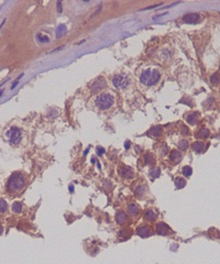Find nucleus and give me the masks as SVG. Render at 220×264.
Here are the masks:
<instances>
[{"label": "nucleus", "instance_id": "nucleus-7", "mask_svg": "<svg viewBox=\"0 0 220 264\" xmlns=\"http://www.w3.org/2000/svg\"><path fill=\"white\" fill-rule=\"evenodd\" d=\"M184 22L186 23H196L199 20V14L197 13H191V14H186V16L183 17Z\"/></svg>", "mask_w": 220, "mask_h": 264}, {"label": "nucleus", "instance_id": "nucleus-16", "mask_svg": "<svg viewBox=\"0 0 220 264\" xmlns=\"http://www.w3.org/2000/svg\"><path fill=\"white\" fill-rule=\"evenodd\" d=\"M144 162H145V164H147V165L154 164V162H155L154 155H153L152 153H147V154H145V156H144Z\"/></svg>", "mask_w": 220, "mask_h": 264}, {"label": "nucleus", "instance_id": "nucleus-28", "mask_svg": "<svg viewBox=\"0 0 220 264\" xmlns=\"http://www.w3.org/2000/svg\"><path fill=\"white\" fill-rule=\"evenodd\" d=\"M182 134H184V136H186V134H188V132H189V130H188V128H187L186 126H183L182 127Z\"/></svg>", "mask_w": 220, "mask_h": 264}, {"label": "nucleus", "instance_id": "nucleus-10", "mask_svg": "<svg viewBox=\"0 0 220 264\" xmlns=\"http://www.w3.org/2000/svg\"><path fill=\"white\" fill-rule=\"evenodd\" d=\"M127 219H128V216H127L126 212L119 211L116 215V220H117V222H118L119 225H123L127 221Z\"/></svg>", "mask_w": 220, "mask_h": 264}, {"label": "nucleus", "instance_id": "nucleus-23", "mask_svg": "<svg viewBox=\"0 0 220 264\" xmlns=\"http://www.w3.org/2000/svg\"><path fill=\"white\" fill-rule=\"evenodd\" d=\"M144 193H145V187H144L143 185H140V186H138V187H136V196L141 197Z\"/></svg>", "mask_w": 220, "mask_h": 264}, {"label": "nucleus", "instance_id": "nucleus-14", "mask_svg": "<svg viewBox=\"0 0 220 264\" xmlns=\"http://www.w3.org/2000/svg\"><path fill=\"white\" fill-rule=\"evenodd\" d=\"M193 150H194L195 152H197V153H202V151L205 150V144L202 143V142H195L194 144H193Z\"/></svg>", "mask_w": 220, "mask_h": 264}, {"label": "nucleus", "instance_id": "nucleus-29", "mask_svg": "<svg viewBox=\"0 0 220 264\" xmlns=\"http://www.w3.org/2000/svg\"><path fill=\"white\" fill-rule=\"evenodd\" d=\"M104 153H105V150L102 149V148H97V154L98 155H102L104 154Z\"/></svg>", "mask_w": 220, "mask_h": 264}, {"label": "nucleus", "instance_id": "nucleus-12", "mask_svg": "<svg viewBox=\"0 0 220 264\" xmlns=\"http://www.w3.org/2000/svg\"><path fill=\"white\" fill-rule=\"evenodd\" d=\"M120 173H121V175L123 176V177H126V178H132L133 177V171L131 170L130 167H122L120 170Z\"/></svg>", "mask_w": 220, "mask_h": 264}, {"label": "nucleus", "instance_id": "nucleus-26", "mask_svg": "<svg viewBox=\"0 0 220 264\" xmlns=\"http://www.w3.org/2000/svg\"><path fill=\"white\" fill-rule=\"evenodd\" d=\"M7 210V203L5 199L0 198V212H6Z\"/></svg>", "mask_w": 220, "mask_h": 264}, {"label": "nucleus", "instance_id": "nucleus-25", "mask_svg": "<svg viewBox=\"0 0 220 264\" xmlns=\"http://www.w3.org/2000/svg\"><path fill=\"white\" fill-rule=\"evenodd\" d=\"M183 174L186 176V177H189V176L193 174V170H191V166H185V167L183 168Z\"/></svg>", "mask_w": 220, "mask_h": 264}, {"label": "nucleus", "instance_id": "nucleus-31", "mask_svg": "<svg viewBox=\"0 0 220 264\" xmlns=\"http://www.w3.org/2000/svg\"><path fill=\"white\" fill-rule=\"evenodd\" d=\"M2 231H3L2 227H1V226H0V235H1V233H2Z\"/></svg>", "mask_w": 220, "mask_h": 264}, {"label": "nucleus", "instance_id": "nucleus-13", "mask_svg": "<svg viewBox=\"0 0 220 264\" xmlns=\"http://www.w3.org/2000/svg\"><path fill=\"white\" fill-rule=\"evenodd\" d=\"M170 159H171V161H172L173 163H178L179 161H181V159H182L181 153H179L177 150H173V151H172V153H171V155H170Z\"/></svg>", "mask_w": 220, "mask_h": 264}, {"label": "nucleus", "instance_id": "nucleus-9", "mask_svg": "<svg viewBox=\"0 0 220 264\" xmlns=\"http://www.w3.org/2000/svg\"><path fill=\"white\" fill-rule=\"evenodd\" d=\"M136 234H139L142 238H147L151 234V230H150V228L147 226H143V227H140L136 230Z\"/></svg>", "mask_w": 220, "mask_h": 264}, {"label": "nucleus", "instance_id": "nucleus-11", "mask_svg": "<svg viewBox=\"0 0 220 264\" xmlns=\"http://www.w3.org/2000/svg\"><path fill=\"white\" fill-rule=\"evenodd\" d=\"M209 130L206 128H200L196 132V138L198 139H207L209 136Z\"/></svg>", "mask_w": 220, "mask_h": 264}, {"label": "nucleus", "instance_id": "nucleus-4", "mask_svg": "<svg viewBox=\"0 0 220 264\" xmlns=\"http://www.w3.org/2000/svg\"><path fill=\"white\" fill-rule=\"evenodd\" d=\"M112 84L115 85L117 88H126L129 85V78L127 75L123 74H118L112 78Z\"/></svg>", "mask_w": 220, "mask_h": 264}, {"label": "nucleus", "instance_id": "nucleus-17", "mask_svg": "<svg viewBox=\"0 0 220 264\" xmlns=\"http://www.w3.org/2000/svg\"><path fill=\"white\" fill-rule=\"evenodd\" d=\"M156 212L154 210H147L145 212V219L149 220V221H153L154 219H156Z\"/></svg>", "mask_w": 220, "mask_h": 264}, {"label": "nucleus", "instance_id": "nucleus-19", "mask_svg": "<svg viewBox=\"0 0 220 264\" xmlns=\"http://www.w3.org/2000/svg\"><path fill=\"white\" fill-rule=\"evenodd\" d=\"M150 132H151V134H152V136H160L161 134H162V128H161V127H159V126H155V127H153L152 129H151V130H150Z\"/></svg>", "mask_w": 220, "mask_h": 264}, {"label": "nucleus", "instance_id": "nucleus-24", "mask_svg": "<svg viewBox=\"0 0 220 264\" xmlns=\"http://www.w3.org/2000/svg\"><path fill=\"white\" fill-rule=\"evenodd\" d=\"M175 185H176V187H177V188H183L184 186L186 185V182H185L183 178H176Z\"/></svg>", "mask_w": 220, "mask_h": 264}, {"label": "nucleus", "instance_id": "nucleus-32", "mask_svg": "<svg viewBox=\"0 0 220 264\" xmlns=\"http://www.w3.org/2000/svg\"><path fill=\"white\" fill-rule=\"evenodd\" d=\"M3 93V89H1V90H0V96H1V94H2Z\"/></svg>", "mask_w": 220, "mask_h": 264}, {"label": "nucleus", "instance_id": "nucleus-27", "mask_svg": "<svg viewBox=\"0 0 220 264\" xmlns=\"http://www.w3.org/2000/svg\"><path fill=\"white\" fill-rule=\"evenodd\" d=\"M160 174H161L160 168H153V170H151V172H150V175L152 176V177H159Z\"/></svg>", "mask_w": 220, "mask_h": 264}, {"label": "nucleus", "instance_id": "nucleus-30", "mask_svg": "<svg viewBox=\"0 0 220 264\" xmlns=\"http://www.w3.org/2000/svg\"><path fill=\"white\" fill-rule=\"evenodd\" d=\"M124 148H126V149H129V148H130V142L127 141L126 143H124Z\"/></svg>", "mask_w": 220, "mask_h": 264}, {"label": "nucleus", "instance_id": "nucleus-8", "mask_svg": "<svg viewBox=\"0 0 220 264\" xmlns=\"http://www.w3.org/2000/svg\"><path fill=\"white\" fill-rule=\"evenodd\" d=\"M170 231V228L167 226L163 223V222H160L156 225V232L159 233L160 235H166Z\"/></svg>", "mask_w": 220, "mask_h": 264}, {"label": "nucleus", "instance_id": "nucleus-6", "mask_svg": "<svg viewBox=\"0 0 220 264\" xmlns=\"http://www.w3.org/2000/svg\"><path fill=\"white\" fill-rule=\"evenodd\" d=\"M106 86H107V83H106L105 79H104V78H98L97 81H96L94 84H92V93H97L98 90H100V89H102V88H105Z\"/></svg>", "mask_w": 220, "mask_h": 264}, {"label": "nucleus", "instance_id": "nucleus-15", "mask_svg": "<svg viewBox=\"0 0 220 264\" xmlns=\"http://www.w3.org/2000/svg\"><path fill=\"white\" fill-rule=\"evenodd\" d=\"M198 118H199V113L198 112L189 113V116L187 117V121H188V123H191V124H196L197 120H198Z\"/></svg>", "mask_w": 220, "mask_h": 264}, {"label": "nucleus", "instance_id": "nucleus-18", "mask_svg": "<svg viewBox=\"0 0 220 264\" xmlns=\"http://www.w3.org/2000/svg\"><path fill=\"white\" fill-rule=\"evenodd\" d=\"M128 211H129V214L132 215V216H136V215H138V212H139V207L136 206V205H134V204L129 205Z\"/></svg>", "mask_w": 220, "mask_h": 264}, {"label": "nucleus", "instance_id": "nucleus-20", "mask_svg": "<svg viewBox=\"0 0 220 264\" xmlns=\"http://www.w3.org/2000/svg\"><path fill=\"white\" fill-rule=\"evenodd\" d=\"M12 211H14L16 214H20L22 211V204L21 203H19V201H16V203H13L12 205Z\"/></svg>", "mask_w": 220, "mask_h": 264}, {"label": "nucleus", "instance_id": "nucleus-2", "mask_svg": "<svg viewBox=\"0 0 220 264\" xmlns=\"http://www.w3.org/2000/svg\"><path fill=\"white\" fill-rule=\"evenodd\" d=\"M161 78V74L159 71L156 69H147L144 71L143 73L141 74L140 76V81L143 85L145 86H152V85H155L157 81H160Z\"/></svg>", "mask_w": 220, "mask_h": 264}, {"label": "nucleus", "instance_id": "nucleus-22", "mask_svg": "<svg viewBox=\"0 0 220 264\" xmlns=\"http://www.w3.org/2000/svg\"><path fill=\"white\" fill-rule=\"evenodd\" d=\"M188 141L187 140H182V141H179V143H178V147H179V149L183 150V151H185V150L188 149Z\"/></svg>", "mask_w": 220, "mask_h": 264}, {"label": "nucleus", "instance_id": "nucleus-3", "mask_svg": "<svg viewBox=\"0 0 220 264\" xmlns=\"http://www.w3.org/2000/svg\"><path fill=\"white\" fill-rule=\"evenodd\" d=\"M113 102H115V98H113L112 95L110 94H101L100 96H98L96 98V106H97L99 109L101 110H106V109H109L111 106L113 105Z\"/></svg>", "mask_w": 220, "mask_h": 264}, {"label": "nucleus", "instance_id": "nucleus-21", "mask_svg": "<svg viewBox=\"0 0 220 264\" xmlns=\"http://www.w3.org/2000/svg\"><path fill=\"white\" fill-rule=\"evenodd\" d=\"M210 81H211L214 85H218L220 83V74L216 73L210 77Z\"/></svg>", "mask_w": 220, "mask_h": 264}, {"label": "nucleus", "instance_id": "nucleus-1", "mask_svg": "<svg viewBox=\"0 0 220 264\" xmlns=\"http://www.w3.org/2000/svg\"><path fill=\"white\" fill-rule=\"evenodd\" d=\"M24 185H26V178L21 173H13L9 177L8 183H7L8 191L11 193L20 191L24 187Z\"/></svg>", "mask_w": 220, "mask_h": 264}, {"label": "nucleus", "instance_id": "nucleus-5", "mask_svg": "<svg viewBox=\"0 0 220 264\" xmlns=\"http://www.w3.org/2000/svg\"><path fill=\"white\" fill-rule=\"evenodd\" d=\"M7 136H9L10 139V142L12 144H17L20 140H21V136H22V132L20 129L18 128H12L7 132Z\"/></svg>", "mask_w": 220, "mask_h": 264}]
</instances>
